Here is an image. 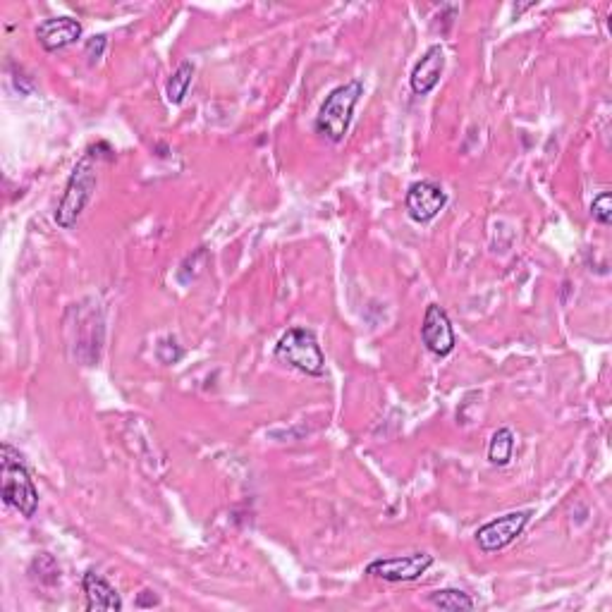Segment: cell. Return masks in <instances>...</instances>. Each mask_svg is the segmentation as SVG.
<instances>
[{
    "label": "cell",
    "instance_id": "cell-1",
    "mask_svg": "<svg viewBox=\"0 0 612 612\" xmlns=\"http://www.w3.org/2000/svg\"><path fill=\"white\" fill-rule=\"evenodd\" d=\"M0 486H3V503L22 514L24 519H32L39 510V491H36L32 474L24 467L22 455L3 443L0 448Z\"/></svg>",
    "mask_w": 612,
    "mask_h": 612
},
{
    "label": "cell",
    "instance_id": "cell-2",
    "mask_svg": "<svg viewBox=\"0 0 612 612\" xmlns=\"http://www.w3.org/2000/svg\"><path fill=\"white\" fill-rule=\"evenodd\" d=\"M96 161H99V156H96L94 149H91L84 153L75 168H72L70 180H67L65 185L63 199H60L58 208H55V223H58L63 230H70L72 225L77 223L79 216L84 213V208L89 206L91 197H94L96 185H99Z\"/></svg>",
    "mask_w": 612,
    "mask_h": 612
},
{
    "label": "cell",
    "instance_id": "cell-3",
    "mask_svg": "<svg viewBox=\"0 0 612 612\" xmlns=\"http://www.w3.org/2000/svg\"><path fill=\"white\" fill-rule=\"evenodd\" d=\"M361 96H364V84H361L359 79H352V82L335 87L326 96L321 110H318L314 122L316 132L323 134V137L330 139L333 144L342 142L345 134L350 132L354 108H357Z\"/></svg>",
    "mask_w": 612,
    "mask_h": 612
},
{
    "label": "cell",
    "instance_id": "cell-4",
    "mask_svg": "<svg viewBox=\"0 0 612 612\" xmlns=\"http://www.w3.org/2000/svg\"><path fill=\"white\" fill-rule=\"evenodd\" d=\"M275 357L292 369L306 373V376H323L326 373V354L318 345L316 335L309 328H290L275 345Z\"/></svg>",
    "mask_w": 612,
    "mask_h": 612
},
{
    "label": "cell",
    "instance_id": "cell-5",
    "mask_svg": "<svg viewBox=\"0 0 612 612\" xmlns=\"http://www.w3.org/2000/svg\"><path fill=\"white\" fill-rule=\"evenodd\" d=\"M529 522H531V510L507 512L503 517L491 519L488 524L479 526V531H476V543H479L483 553H498V550L512 546V543L524 534L526 524Z\"/></svg>",
    "mask_w": 612,
    "mask_h": 612
},
{
    "label": "cell",
    "instance_id": "cell-6",
    "mask_svg": "<svg viewBox=\"0 0 612 612\" xmlns=\"http://www.w3.org/2000/svg\"><path fill=\"white\" fill-rule=\"evenodd\" d=\"M431 567H433V555L412 553V555H402V558L373 560L369 562V567H366V574L383 581H390V584H405V581L421 579Z\"/></svg>",
    "mask_w": 612,
    "mask_h": 612
},
{
    "label": "cell",
    "instance_id": "cell-7",
    "mask_svg": "<svg viewBox=\"0 0 612 612\" xmlns=\"http://www.w3.org/2000/svg\"><path fill=\"white\" fill-rule=\"evenodd\" d=\"M421 340H424L426 350L436 354V357H448L455 350V328H452L448 311L440 304L426 306L424 321H421Z\"/></svg>",
    "mask_w": 612,
    "mask_h": 612
},
{
    "label": "cell",
    "instance_id": "cell-8",
    "mask_svg": "<svg viewBox=\"0 0 612 612\" xmlns=\"http://www.w3.org/2000/svg\"><path fill=\"white\" fill-rule=\"evenodd\" d=\"M445 204H448V194H445L443 187L431 180H419L407 189L405 208L407 216L412 218L414 223H431V220L443 211Z\"/></svg>",
    "mask_w": 612,
    "mask_h": 612
},
{
    "label": "cell",
    "instance_id": "cell-9",
    "mask_svg": "<svg viewBox=\"0 0 612 612\" xmlns=\"http://www.w3.org/2000/svg\"><path fill=\"white\" fill-rule=\"evenodd\" d=\"M82 32V22L75 20V17H51V20H44L36 27V39H39L44 51L53 53L82 39Z\"/></svg>",
    "mask_w": 612,
    "mask_h": 612
},
{
    "label": "cell",
    "instance_id": "cell-10",
    "mask_svg": "<svg viewBox=\"0 0 612 612\" xmlns=\"http://www.w3.org/2000/svg\"><path fill=\"white\" fill-rule=\"evenodd\" d=\"M443 72H445V51L440 44H433L424 55H421L419 63L414 65L412 77H409V84H412L414 94L416 96L431 94V91L438 87Z\"/></svg>",
    "mask_w": 612,
    "mask_h": 612
},
{
    "label": "cell",
    "instance_id": "cell-11",
    "mask_svg": "<svg viewBox=\"0 0 612 612\" xmlns=\"http://www.w3.org/2000/svg\"><path fill=\"white\" fill-rule=\"evenodd\" d=\"M84 596H87V610L89 612H120L125 608L120 593L108 584L106 577H101L99 572L89 569L82 579Z\"/></svg>",
    "mask_w": 612,
    "mask_h": 612
},
{
    "label": "cell",
    "instance_id": "cell-12",
    "mask_svg": "<svg viewBox=\"0 0 612 612\" xmlns=\"http://www.w3.org/2000/svg\"><path fill=\"white\" fill-rule=\"evenodd\" d=\"M433 608L438 610H448V612H462V610H474V598L469 596L467 591L459 589H440L428 593L426 598Z\"/></svg>",
    "mask_w": 612,
    "mask_h": 612
},
{
    "label": "cell",
    "instance_id": "cell-13",
    "mask_svg": "<svg viewBox=\"0 0 612 612\" xmlns=\"http://www.w3.org/2000/svg\"><path fill=\"white\" fill-rule=\"evenodd\" d=\"M192 79H194V65L185 60V63L177 65V70L170 75L168 84H165V96H168V101L173 103V106H180L182 101H185L189 87H192Z\"/></svg>",
    "mask_w": 612,
    "mask_h": 612
},
{
    "label": "cell",
    "instance_id": "cell-14",
    "mask_svg": "<svg viewBox=\"0 0 612 612\" xmlns=\"http://www.w3.org/2000/svg\"><path fill=\"white\" fill-rule=\"evenodd\" d=\"M514 452V433L510 428H498L493 433L491 445H488V459L495 467H507Z\"/></svg>",
    "mask_w": 612,
    "mask_h": 612
},
{
    "label": "cell",
    "instance_id": "cell-15",
    "mask_svg": "<svg viewBox=\"0 0 612 612\" xmlns=\"http://www.w3.org/2000/svg\"><path fill=\"white\" fill-rule=\"evenodd\" d=\"M591 216H593V220H596V223L610 225V220H612V197H610V192H601L596 199H593Z\"/></svg>",
    "mask_w": 612,
    "mask_h": 612
},
{
    "label": "cell",
    "instance_id": "cell-16",
    "mask_svg": "<svg viewBox=\"0 0 612 612\" xmlns=\"http://www.w3.org/2000/svg\"><path fill=\"white\" fill-rule=\"evenodd\" d=\"M182 347L177 345L175 338H163L161 342H158L156 347V357L163 361V364H177V361L182 359Z\"/></svg>",
    "mask_w": 612,
    "mask_h": 612
},
{
    "label": "cell",
    "instance_id": "cell-17",
    "mask_svg": "<svg viewBox=\"0 0 612 612\" xmlns=\"http://www.w3.org/2000/svg\"><path fill=\"white\" fill-rule=\"evenodd\" d=\"M103 48H106V36H103V34L94 36V39L89 41V44H87V58L91 60V63H96V60L101 58Z\"/></svg>",
    "mask_w": 612,
    "mask_h": 612
}]
</instances>
